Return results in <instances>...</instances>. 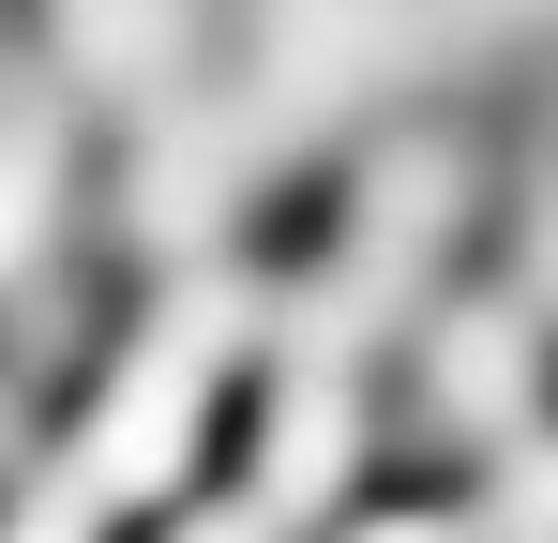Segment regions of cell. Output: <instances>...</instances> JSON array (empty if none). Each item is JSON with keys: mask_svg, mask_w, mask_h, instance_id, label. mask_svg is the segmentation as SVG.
<instances>
[{"mask_svg": "<svg viewBox=\"0 0 558 543\" xmlns=\"http://www.w3.org/2000/svg\"><path fill=\"white\" fill-rule=\"evenodd\" d=\"M242 317H257V287L242 272H182L167 287V317L121 348V377L92 393V438L61 452V483L92 498V514H121V498H167L196 452V408H211V377L242 362Z\"/></svg>", "mask_w": 558, "mask_h": 543, "instance_id": "6da1fadb", "label": "cell"}, {"mask_svg": "<svg viewBox=\"0 0 558 543\" xmlns=\"http://www.w3.org/2000/svg\"><path fill=\"white\" fill-rule=\"evenodd\" d=\"M363 468V393L348 377H272V423H257V514H332Z\"/></svg>", "mask_w": 558, "mask_h": 543, "instance_id": "7a4b0ae2", "label": "cell"}, {"mask_svg": "<svg viewBox=\"0 0 558 543\" xmlns=\"http://www.w3.org/2000/svg\"><path fill=\"white\" fill-rule=\"evenodd\" d=\"M423 393H438V423L529 438V333H513V302H468V317H438V348H423Z\"/></svg>", "mask_w": 558, "mask_h": 543, "instance_id": "3957f363", "label": "cell"}, {"mask_svg": "<svg viewBox=\"0 0 558 543\" xmlns=\"http://www.w3.org/2000/svg\"><path fill=\"white\" fill-rule=\"evenodd\" d=\"M46 181H61V136L46 121H0V272L46 242Z\"/></svg>", "mask_w": 558, "mask_h": 543, "instance_id": "277c9868", "label": "cell"}, {"mask_svg": "<svg viewBox=\"0 0 558 543\" xmlns=\"http://www.w3.org/2000/svg\"><path fill=\"white\" fill-rule=\"evenodd\" d=\"M92 529H106V514L76 498V483H61V468H46V483L15 498V529H0V543H92Z\"/></svg>", "mask_w": 558, "mask_h": 543, "instance_id": "5b68a950", "label": "cell"}, {"mask_svg": "<svg viewBox=\"0 0 558 543\" xmlns=\"http://www.w3.org/2000/svg\"><path fill=\"white\" fill-rule=\"evenodd\" d=\"M182 543H272V514H257V498H227V514H182Z\"/></svg>", "mask_w": 558, "mask_h": 543, "instance_id": "8992f818", "label": "cell"}, {"mask_svg": "<svg viewBox=\"0 0 558 543\" xmlns=\"http://www.w3.org/2000/svg\"><path fill=\"white\" fill-rule=\"evenodd\" d=\"M363 543H468L453 514H392V529H363Z\"/></svg>", "mask_w": 558, "mask_h": 543, "instance_id": "52a82bcc", "label": "cell"}, {"mask_svg": "<svg viewBox=\"0 0 558 543\" xmlns=\"http://www.w3.org/2000/svg\"><path fill=\"white\" fill-rule=\"evenodd\" d=\"M544 287H558V212H544Z\"/></svg>", "mask_w": 558, "mask_h": 543, "instance_id": "ba28073f", "label": "cell"}, {"mask_svg": "<svg viewBox=\"0 0 558 543\" xmlns=\"http://www.w3.org/2000/svg\"><path fill=\"white\" fill-rule=\"evenodd\" d=\"M0 423H15V408H0Z\"/></svg>", "mask_w": 558, "mask_h": 543, "instance_id": "9c48e42d", "label": "cell"}]
</instances>
